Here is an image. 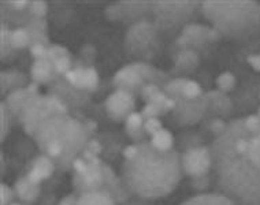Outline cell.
<instances>
[{"label": "cell", "instance_id": "cell-1", "mask_svg": "<svg viewBox=\"0 0 260 205\" xmlns=\"http://www.w3.org/2000/svg\"><path fill=\"white\" fill-rule=\"evenodd\" d=\"M210 148L214 192L234 205H260V116L228 123Z\"/></svg>", "mask_w": 260, "mask_h": 205}, {"label": "cell", "instance_id": "cell-2", "mask_svg": "<svg viewBox=\"0 0 260 205\" xmlns=\"http://www.w3.org/2000/svg\"><path fill=\"white\" fill-rule=\"evenodd\" d=\"M181 153L175 149L157 151L148 141L139 144V152L122 164V181L130 194L144 200L169 196L182 178Z\"/></svg>", "mask_w": 260, "mask_h": 205}, {"label": "cell", "instance_id": "cell-3", "mask_svg": "<svg viewBox=\"0 0 260 205\" xmlns=\"http://www.w3.org/2000/svg\"><path fill=\"white\" fill-rule=\"evenodd\" d=\"M33 137L45 156L66 171L73 167L78 153L85 151L89 131L74 118L55 115L41 122Z\"/></svg>", "mask_w": 260, "mask_h": 205}, {"label": "cell", "instance_id": "cell-4", "mask_svg": "<svg viewBox=\"0 0 260 205\" xmlns=\"http://www.w3.org/2000/svg\"><path fill=\"white\" fill-rule=\"evenodd\" d=\"M202 11L220 36L247 40L260 31V5L256 2H202Z\"/></svg>", "mask_w": 260, "mask_h": 205}, {"label": "cell", "instance_id": "cell-5", "mask_svg": "<svg viewBox=\"0 0 260 205\" xmlns=\"http://www.w3.org/2000/svg\"><path fill=\"white\" fill-rule=\"evenodd\" d=\"M199 6H202L199 2H155L152 10L157 27L163 30H174L194 17Z\"/></svg>", "mask_w": 260, "mask_h": 205}, {"label": "cell", "instance_id": "cell-6", "mask_svg": "<svg viewBox=\"0 0 260 205\" xmlns=\"http://www.w3.org/2000/svg\"><path fill=\"white\" fill-rule=\"evenodd\" d=\"M182 173L190 178L211 173L212 155L208 147H192L181 155Z\"/></svg>", "mask_w": 260, "mask_h": 205}, {"label": "cell", "instance_id": "cell-7", "mask_svg": "<svg viewBox=\"0 0 260 205\" xmlns=\"http://www.w3.org/2000/svg\"><path fill=\"white\" fill-rule=\"evenodd\" d=\"M104 108L107 115L112 121L121 122L123 119H127V116L135 112V97L129 90L117 89L114 93L108 96V98L104 102Z\"/></svg>", "mask_w": 260, "mask_h": 205}, {"label": "cell", "instance_id": "cell-8", "mask_svg": "<svg viewBox=\"0 0 260 205\" xmlns=\"http://www.w3.org/2000/svg\"><path fill=\"white\" fill-rule=\"evenodd\" d=\"M175 101L181 102V106L177 104L174 110L177 112V118H180L181 123L184 125H192L194 122H198L207 107V97H203V96L198 100H185L181 97Z\"/></svg>", "mask_w": 260, "mask_h": 205}, {"label": "cell", "instance_id": "cell-9", "mask_svg": "<svg viewBox=\"0 0 260 205\" xmlns=\"http://www.w3.org/2000/svg\"><path fill=\"white\" fill-rule=\"evenodd\" d=\"M143 76L136 69L135 64L123 67L114 77V84L115 86H119V89H125L132 92L136 88H140L143 85Z\"/></svg>", "mask_w": 260, "mask_h": 205}, {"label": "cell", "instance_id": "cell-10", "mask_svg": "<svg viewBox=\"0 0 260 205\" xmlns=\"http://www.w3.org/2000/svg\"><path fill=\"white\" fill-rule=\"evenodd\" d=\"M56 165L50 157L45 156V155H40L39 157H36V160L31 165V168L27 171L26 177L30 179L31 182L36 183V185H40L41 181L44 179H48L51 175L54 174Z\"/></svg>", "mask_w": 260, "mask_h": 205}, {"label": "cell", "instance_id": "cell-11", "mask_svg": "<svg viewBox=\"0 0 260 205\" xmlns=\"http://www.w3.org/2000/svg\"><path fill=\"white\" fill-rule=\"evenodd\" d=\"M14 193L19 200L30 204V202H35L37 197L40 196V185L33 183L27 177H22L14 185Z\"/></svg>", "mask_w": 260, "mask_h": 205}, {"label": "cell", "instance_id": "cell-12", "mask_svg": "<svg viewBox=\"0 0 260 205\" xmlns=\"http://www.w3.org/2000/svg\"><path fill=\"white\" fill-rule=\"evenodd\" d=\"M77 205H117V200L108 190L102 189L81 193Z\"/></svg>", "mask_w": 260, "mask_h": 205}, {"label": "cell", "instance_id": "cell-13", "mask_svg": "<svg viewBox=\"0 0 260 205\" xmlns=\"http://www.w3.org/2000/svg\"><path fill=\"white\" fill-rule=\"evenodd\" d=\"M180 205H234L228 197L222 196L219 193H199L196 196L190 197Z\"/></svg>", "mask_w": 260, "mask_h": 205}, {"label": "cell", "instance_id": "cell-14", "mask_svg": "<svg viewBox=\"0 0 260 205\" xmlns=\"http://www.w3.org/2000/svg\"><path fill=\"white\" fill-rule=\"evenodd\" d=\"M54 70V63L51 62L50 59H40V60H36L31 66L30 76L36 82H47L52 78Z\"/></svg>", "mask_w": 260, "mask_h": 205}, {"label": "cell", "instance_id": "cell-15", "mask_svg": "<svg viewBox=\"0 0 260 205\" xmlns=\"http://www.w3.org/2000/svg\"><path fill=\"white\" fill-rule=\"evenodd\" d=\"M126 123V133L129 134L132 139L140 140L143 143L144 135H145V131H144V118L141 115V112H132L127 119L125 121Z\"/></svg>", "mask_w": 260, "mask_h": 205}, {"label": "cell", "instance_id": "cell-16", "mask_svg": "<svg viewBox=\"0 0 260 205\" xmlns=\"http://www.w3.org/2000/svg\"><path fill=\"white\" fill-rule=\"evenodd\" d=\"M30 96L31 94L27 92V89H15L14 92H11L6 100V104H7L10 112H13L14 115H19L25 102L27 101V98Z\"/></svg>", "mask_w": 260, "mask_h": 205}, {"label": "cell", "instance_id": "cell-17", "mask_svg": "<svg viewBox=\"0 0 260 205\" xmlns=\"http://www.w3.org/2000/svg\"><path fill=\"white\" fill-rule=\"evenodd\" d=\"M149 143L152 144L153 148H156L157 151L161 152H169L171 149H174V137L173 134L166 129L159 130L157 133H155L151 137V141Z\"/></svg>", "mask_w": 260, "mask_h": 205}, {"label": "cell", "instance_id": "cell-18", "mask_svg": "<svg viewBox=\"0 0 260 205\" xmlns=\"http://www.w3.org/2000/svg\"><path fill=\"white\" fill-rule=\"evenodd\" d=\"M31 43L30 33L27 29L17 27L10 33V45L14 49H22Z\"/></svg>", "mask_w": 260, "mask_h": 205}, {"label": "cell", "instance_id": "cell-19", "mask_svg": "<svg viewBox=\"0 0 260 205\" xmlns=\"http://www.w3.org/2000/svg\"><path fill=\"white\" fill-rule=\"evenodd\" d=\"M199 59L198 55L193 51H182L178 56L177 60V69H182V70H192L198 66Z\"/></svg>", "mask_w": 260, "mask_h": 205}, {"label": "cell", "instance_id": "cell-20", "mask_svg": "<svg viewBox=\"0 0 260 205\" xmlns=\"http://www.w3.org/2000/svg\"><path fill=\"white\" fill-rule=\"evenodd\" d=\"M202 88H200V85L196 81L186 80L184 88H182L181 96L185 100H198L199 97H202Z\"/></svg>", "mask_w": 260, "mask_h": 205}, {"label": "cell", "instance_id": "cell-21", "mask_svg": "<svg viewBox=\"0 0 260 205\" xmlns=\"http://www.w3.org/2000/svg\"><path fill=\"white\" fill-rule=\"evenodd\" d=\"M210 186H212V175H211V173L190 178V187L196 192L207 193L206 190Z\"/></svg>", "mask_w": 260, "mask_h": 205}, {"label": "cell", "instance_id": "cell-22", "mask_svg": "<svg viewBox=\"0 0 260 205\" xmlns=\"http://www.w3.org/2000/svg\"><path fill=\"white\" fill-rule=\"evenodd\" d=\"M186 80L185 78H177V80L171 81L165 86V93L169 96L170 98H174V100H178L181 98V93H182V88H184Z\"/></svg>", "mask_w": 260, "mask_h": 205}, {"label": "cell", "instance_id": "cell-23", "mask_svg": "<svg viewBox=\"0 0 260 205\" xmlns=\"http://www.w3.org/2000/svg\"><path fill=\"white\" fill-rule=\"evenodd\" d=\"M98 84H99L98 72L94 69H92V67L85 69L84 70V77H82V89L94 90L98 88Z\"/></svg>", "mask_w": 260, "mask_h": 205}, {"label": "cell", "instance_id": "cell-24", "mask_svg": "<svg viewBox=\"0 0 260 205\" xmlns=\"http://www.w3.org/2000/svg\"><path fill=\"white\" fill-rule=\"evenodd\" d=\"M236 84V78L232 73H222L218 78H216V85L222 92H229L234 88Z\"/></svg>", "mask_w": 260, "mask_h": 205}, {"label": "cell", "instance_id": "cell-25", "mask_svg": "<svg viewBox=\"0 0 260 205\" xmlns=\"http://www.w3.org/2000/svg\"><path fill=\"white\" fill-rule=\"evenodd\" d=\"M160 114H165L163 111V108L160 106H157V104H153V102H148L144 110L141 111V115H143L144 119H151V118H156L157 115H160Z\"/></svg>", "mask_w": 260, "mask_h": 205}, {"label": "cell", "instance_id": "cell-26", "mask_svg": "<svg viewBox=\"0 0 260 205\" xmlns=\"http://www.w3.org/2000/svg\"><path fill=\"white\" fill-rule=\"evenodd\" d=\"M10 129V110L6 102H2V140L6 139V134Z\"/></svg>", "mask_w": 260, "mask_h": 205}, {"label": "cell", "instance_id": "cell-27", "mask_svg": "<svg viewBox=\"0 0 260 205\" xmlns=\"http://www.w3.org/2000/svg\"><path fill=\"white\" fill-rule=\"evenodd\" d=\"M161 129H163L161 127V122L157 118H151V119H147V121L144 122V131L149 134L151 137Z\"/></svg>", "mask_w": 260, "mask_h": 205}, {"label": "cell", "instance_id": "cell-28", "mask_svg": "<svg viewBox=\"0 0 260 205\" xmlns=\"http://www.w3.org/2000/svg\"><path fill=\"white\" fill-rule=\"evenodd\" d=\"M2 78H7V82H2V85H3V92H5L6 86H7V89H9L10 86H13V85H17L19 88L21 84H19L18 78H23V76L21 73H3Z\"/></svg>", "mask_w": 260, "mask_h": 205}, {"label": "cell", "instance_id": "cell-29", "mask_svg": "<svg viewBox=\"0 0 260 205\" xmlns=\"http://www.w3.org/2000/svg\"><path fill=\"white\" fill-rule=\"evenodd\" d=\"M0 194H2V200H0V204L2 205H10L13 204L11 201H13V197L15 196V193H14L13 189H10L6 183H2L0 185Z\"/></svg>", "mask_w": 260, "mask_h": 205}, {"label": "cell", "instance_id": "cell-30", "mask_svg": "<svg viewBox=\"0 0 260 205\" xmlns=\"http://www.w3.org/2000/svg\"><path fill=\"white\" fill-rule=\"evenodd\" d=\"M63 56H69L68 49L63 48V47H59V45H54L48 49V55H47V59H50L51 62L54 63L55 60L63 58Z\"/></svg>", "mask_w": 260, "mask_h": 205}, {"label": "cell", "instance_id": "cell-31", "mask_svg": "<svg viewBox=\"0 0 260 205\" xmlns=\"http://www.w3.org/2000/svg\"><path fill=\"white\" fill-rule=\"evenodd\" d=\"M30 13L36 17V18H43L47 14V5L44 2H31L30 3Z\"/></svg>", "mask_w": 260, "mask_h": 205}, {"label": "cell", "instance_id": "cell-32", "mask_svg": "<svg viewBox=\"0 0 260 205\" xmlns=\"http://www.w3.org/2000/svg\"><path fill=\"white\" fill-rule=\"evenodd\" d=\"M54 67L56 73L66 74V73L70 72V59H69V56H63V58L55 60Z\"/></svg>", "mask_w": 260, "mask_h": 205}, {"label": "cell", "instance_id": "cell-33", "mask_svg": "<svg viewBox=\"0 0 260 205\" xmlns=\"http://www.w3.org/2000/svg\"><path fill=\"white\" fill-rule=\"evenodd\" d=\"M88 167H89V163L84 160V159H80V157H77L74 163H73V169L81 177H84L88 173Z\"/></svg>", "mask_w": 260, "mask_h": 205}, {"label": "cell", "instance_id": "cell-34", "mask_svg": "<svg viewBox=\"0 0 260 205\" xmlns=\"http://www.w3.org/2000/svg\"><path fill=\"white\" fill-rule=\"evenodd\" d=\"M30 54L33 58H36L37 60H40V59H47L48 51L45 49V47L43 44H33L30 47Z\"/></svg>", "mask_w": 260, "mask_h": 205}, {"label": "cell", "instance_id": "cell-35", "mask_svg": "<svg viewBox=\"0 0 260 205\" xmlns=\"http://www.w3.org/2000/svg\"><path fill=\"white\" fill-rule=\"evenodd\" d=\"M226 123H224L222 119H214V121L211 122L210 125V130L212 131V133L215 134V139L216 137H219L220 134L223 133L224 129H226Z\"/></svg>", "mask_w": 260, "mask_h": 205}, {"label": "cell", "instance_id": "cell-36", "mask_svg": "<svg viewBox=\"0 0 260 205\" xmlns=\"http://www.w3.org/2000/svg\"><path fill=\"white\" fill-rule=\"evenodd\" d=\"M159 92V88H157L155 84H148V85H144L143 89H141V96H143L145 100H149V98L152 97L153 94Z\"/></svg>", "mask_w": 260, "mask_h": 205}, {"label": "cell", "instance_id": "cell-37", "mask_svg": "<svg viewBox=\"0 0 260 205\" xmlns=\"http://www.w3.org/2000/svg\"><path fill=\"white\" fill-rule=\"evenodd\" d=\"M137 152H139V145H136V144H133V145H127V147L123 149V157H125V160H132L133 157L137 155Z\"/></svg>", "mask_w": 260, "mask_h": 205}, {"label": "cell", "instance_id": "cell-38", "mask_svg": "<svg viewBox=\"0 0 260 205\" xmlns=\"http://www.w3.org/2000/svg\"><path fill=\"white\" fill-rule=\"evenodd\" d=\"M86 149H89L90 152H93L94 155H98L102 151V145L99 144V141H96V140H89L88 144H86Z\"/></svg>", "mask_w": 260, "mask_h": 205}, {"label": "cell", "instance_id": "cell-39", "mask_svg": "<svg viewBox=\"0 0 260 205\" xmlns=\"http://www.w3.org/2000/svg\"><path fill=\"white\" fill-rule=\"evenodd\" d=\"M77 201H78V197L76 194H69V196L63 197L58 205H77Z\"/></svg>", "mask_w": 260, "mask_h": 205}, {"label": "cell", "instance_id": "cell-40", "mask_svg": "<svg viewBox=\"0 0 260 205\" xmlns=\"http://www.w3.org/2000/svg\"><path fill=\"white\" fill-rule=\"evenodd\" d=\"M123 205H148L144 198H140V200H136V201H130V202H125Z\"/></svg>", "mask_w": 260, "mask_h": 205}, {"label": "cell", "instance_id": "cell-41", "mask_svg": "<svg viewBox=\"0 0 260 205\" xmlns=\"http://www.w3.org/2000/svg\"><path fill=\"white\" fill-rule=\"evenodd\" d=\"M86 129H88V131H93V130H96V123H94V122H92V121H89V122H86Z\"/></svg>", "mask_w": 260, "mask_h": 205}, {"label": "cell", "instance_id": "cell-42", "mask_svg": "<svg viewBox=\"0 0 260 205\" xmlns=\"http://www.w3.org/2000/svg\"><path fill=\"white\" fill-rule=\"evenodd\" d=\"M10 205H21V204H18V202H13V204H10Z\"/></svg>", "mask_w": 260, "mask_h": 205}]
</instances>
